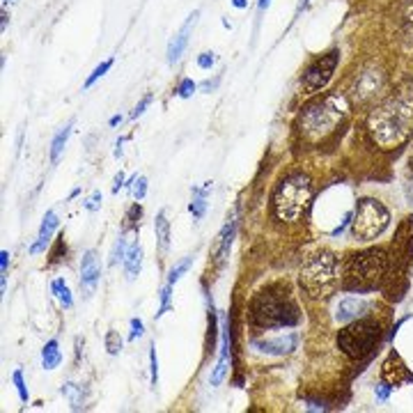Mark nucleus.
I'll return each instance as SVG.
<instances>
[{
	"label": "nucleus",
	"mask_w": 413,
	"mask_h": 413,
	"mask_svg": "<svg viewBox=\"0 0 413 413\" xmlns=\"http://www.w3.org/2000/svg\"><path fill=\"white\" fill-rule=\"evenodd\" d=\"M367 131L381 150H393L407 143L413 133V83L400 87L395 94L372 110Z\"/></svg>",
	"instance_id": "nucleus-1"
},
{
	"label": "nucleus",
	"mask_w": 413,
	"mask_h": 413,
	"mask_svg": "<svg viewBox=\"0 0 413 413\" xmlns=\"http://www.w3.org/2000/svg\"><path fill=\"white\" fill-rule=\"evenodd\" d=\"M248 322L252 329L259 330L296 326L301 322V312L287 285H269L255 294L248 310Z\"/></svg>",
	"instance_id": "nucleus-2"
},
{
	"label": "nucleus",
	"mask_w": 413,
	"mask_h": 413,
	"mask_svg": "<svg viewBox=\"0 0 413 413\" xmlns=\"http://www.w3.org/2000/svg\"><path fill=\"white\" fill-rule=\"evenodd\" d=\"M390 278V255L386 248H367V250L353 252L347 259V271L342 289L344 292L365 294L374 292Z\"/></svg>",
	"instance_id": "nucleus-3"
},
{
	"label": "nucleus",
	"mask_w": 413,
	"mask_h": 413,
	"mask_svg": "<svg viewBox=\"0 0 413 413\" xmlns=\"http://www.w3.org/2000/svg\"><path fill=\"white\" fill-rule=\"evenodd\" d=\"M349 115V103L340 94H326L303 108L299 117V131L308 143H319L329 138Z\"/></svg>",
	"instance_id": "nucleus-4"
},
{
	"label": "nucleus",
	"mask_w": 413,
	"mask_h": 413,
	"mask_svg": "<svg viewBox=\"0 0 413 413\" xmlns=\"http://www.w3.org/2000/svg\"><path fill=\"white\" fill-rule=\"evenodd\" d=\"M312 200V186L306 174H292L275 186L271 209L278 221L294 223L306 214L308 204Z\"/></svg>",
	"instance_id": "nucleus-5"
},
{
	"label": "nucleus",
	"mask_w": 413,
	"mask_h": 413,
	"mask_svg": "<svg viewBox=\"0 0 413 413\" xmlns=\"http://www.w3.org/2000/svg\"><path fill=\"white\" fill-rule=\"evenodd\" d=\"M299 282L301 289L312 299L329 296L340 282V262H337V257L329 250L312 255L301 269Z\"/></svg>",
	"instance_id": "nucleus-6"
},
{
	"label": "nucleus",
	"mask_w": 413,
	"mask_h": 413,
	"mask_svg": "<svg viewBox=\"0 0 413 413\" xmlns=\"http://www.w3.org/2000/svg\"><path fill=\"white\" fill-rule=\"evenodd\" d=\"M379 342H381V324L377 319L360 317L356 322H349L337 333V347L351 360L370 358Z\"/></svg>",
	"instance_id": "nucleus-7"
},
{
	"label": "nucleus",
	"mask_w": 413,
	"mask_h": 413,
	"mask_svg": "<svg viewBox=\"0 0 413 413\" xmlns=\"http://www.w3.org/2000/svg\"><path fill=\"white\" fill-rule=\"evenodd\" d=\"M390 223V211L374 198H363L351 218V237L356 241H374Z\"/></svg>",
	"instance_id": "nucleus-8"
},
{
	"label": "nucleus",
	"mask_w": 413,
	"mask_h": 413,
	"mask_svg": "<svg viewBox=\"0 0 413 413\" xmlns=\"http://www.w3.org/2000/svg\"><path fill=\"white\" fill-rule=\"evenodd\" d=\"M337 62H340V51H337V48L312 62L306 72H303V78H301L303 92H306V94H315L317 90L326 87L329 81L333 78V74H335Z\"/></svg>",
	"instance_id": "nucleus-9"
},
{
	"label": "nucleus",
	"mask_w": 413,
	"mask_h": 413,
	"mask_svg": "<svg viewBox=\"0 0 413 413\" xmlns=\"http://www.w3.org/2000/svg\"><path fill=\"white\" fill-rule=\"evenodd\" d=\"M381 381L390 383L393 388H397V386H402V383H413V374L409 372L407 363L402 360V356L395 351V349H393V351L386 356V360H383Z\"/></svg>",
	"instance_id": "nucleus-10"
},
{
	"label": "nucleus",
	"mask_w": 413,
	"mask_h": 413,
	"mask_svg": "<svg viewBox=\"0 0 413 413\" xmlns=\"http://www.w3.org/2000/svg\"><path fill=\"white\" fill-rule=\"evenodd\" d=\"M252 347L269 356H285L299 347V333H287L280 337H266V340H252Z\"/></svg>",
	"instance_id": "nucleus-11"
},
{
	"label": "nucleus",
	"mask_w": 413,
	"mask_h": 413,
	"mask_svg": "<svg viewBox=\"0 0 413 413\" xmlns=\"http://www.w3.org/2000/svg\"><path fill=\"white\" fill-rule=\"evenodd\" d=\"M372 303L360 296H344V299L337 303V310H335V319L340 324H349V322H356V319L365 317L370 312Z\"/></svg>",
	"instance_id": "nucleus-12"
},
{
	"label": "nucleus",
	"mask_w": 413,
	"mask_h": 413,
	"mask_svg": "<svg viewBox=\"0 0 413 413\" xmlns=\"http://www.w3.org/2000/svg\"><path fill=\"white\" fill-rule=\"evenodd\" d=\"M198 18H200V12H193L191 16L186 18V23L179 28V32L170 39V44H168V62L170 65H174V62L184 55L186 46H188V39H191V32H193V28H195V23H198Z\"/></svg>",
	"instance_id": "nucleus-13"
},
{
	"label": "nucleus",
	"mask_w": 413,
	"mask_h": 413,
	"mask_svg": "<svg viewBox=\"0 0 413 413\" xmlns=\"http://www.w3.org/2000/svg\"><path fill=\"white\" fill-rule=\"evenodd\" d=\"M99 278H101V266H99L96 252L94 250H87L83 255V262H81V287L85 289V294H87V296L94 292Z\"/></svg>",
	"instance_id": "nucleus-14"
},
{
	"label": "nucleus",
	"mask_w": 413,
	"mask_h": 413,
	"mask_svg": "<svg viewBox=\"0 0 413 413\" xmlns=\"http://www.w3.org/2000/svg\"><path fill=\"white\" fill-rule=\"evenodd\" d=\"M234 232H237V214L232 211V214L228 216V223H225V228L221 230L218 239H216L214 252H211V257L216 259V264H218V266H223V262L228 259L230 246H232V239H234Z\"/></svg>",
	"instance_id": "nucleus-15"
},
{
	"label": "nucleus",
	"mask_w": 413,
	"mask_h": 413,
	"mask_svg": "<svg viewBox=\"0 0 413 413\" xmlns=\"http://www.w3.org/2000/svg\"><path fill=\"white\" fill-rule=\"evenodd\" d=\"M230 356H232V326H230V317H228L225 333H223V342H221V358H218L214 372H211V386H218V383L225 379L228 365H230Z\"/></svg>",
	"instance_id": "nucleus-16"
},
{
	"label": "nucleus",
	"mask_w": 413,
	"mask_h": 413,
	"mask_svg": "<svg viewBox=\"0 0 413 413\" xmlns=\"http://www.w3.org/2000/svg\"><path fill=\"white\" fill-rule=\"evenodd\" d=\"M379 87H381V74L377 69L363 72L358 76V81H356V96H358V101H365V99L374 96Z\"/></svg>",
	"instance_id": "nucleus-17"
},
{
	"label": "nucleus",
	"mask_w": 413,
	"mask_h": 413,
	"mask_svg": "<svg viewBox=\"0 0 413 413\" xmlns=\"http://www.w3.org/2000/svg\"><path fill=\"white\" fill-rule=\"evenodd\" d=\"M55 228H58V216H55V211H46V216H44V221H42V228H39V234H37V241L30 246L32 255H37V252H42L46 248Z\"/></svg>",
	"instance_id": "nucleus-18"
},
{
	"label": "nucleus",
	"mask_w": 413,
	"mask_h": 413,
	"mask_svg": "<svg viewBox=\"0 0 413 413\" xmlns=\"http://www.w3.org/2000/svg\"><path fill=\"white\" fill-rule=\"evenodd\" d=\"M140 266H143V246L133 241L126 250V257H124V271H126V278L129 280H136L138 273H140Z\"/></svg>",
	"instance_id": "nucleus-19"
},
{
	"label": "nucleus",
	"mask_w": 413,
	"mask_h": 413,
	"mask_svg": "<svg viewBox=\"0 0 413 413\" xmlns=\"http://www.w3.org/2000/svg\"><path fill=\"white\" fill-rule=\"evenodd\" d=\"M209 191H211V181H207L202 188L193 186V200H191V204H188V211L193 214V218H202V216H204V211H207V195H209Z\"/></svg>",
	"instance_id": "nucleus-20"
},
{
	"label": "nucleus",
	"mask_w": 413,
	"mask_h": 413,
	"mask_svg": "<svg viewBox=\"0 0 413 413\" xmlns=\"http://www.w3.org/2000/svg\"><path fill=\"white\" fill-rule=\"evenodd\" d=\"M62 363V353H60V344L58 340H48L42 349V365L44 370H55V367Z\"/></svg>",
	"instance_id": "nucleus-21"
},
{
	"label": "nucleus",
	"mask_w": 413,
	"mask_h": 413,
	"mask_svg": "<svg viewBox=\"0 0 413 413\" xmlns=\"http://www.w3.org/2000/svg\"><path fill=\"white\" fill-rule=\"evenodd\" d=\"M72 126H74V120H69L60 131L55 133L53 143H51V161L53 163H58V159H60L62 150H65V145H67V138H69V133H72Z\"/></svg>",
	"instance_id": "nucleus-22"
},
{
	"label": "nucleus",
	"mask_w": 413,
	"mask_h": 413,
	"mask_svg": "<svg viewBox=\"0 0 413 413\" xmlns=\"http://www.w3.org/2000/svg\"><path fill=\"white\" fill-rule=\"evenodd\" d=\"M154 230H156V239H159V246H161V250H165L170 246V223L165 218V211H159L154 221Z\"/></svg>",
	"instance_id": "nucleus-23"
},
{
	"label": "nucleus",
	"mask_w": 413,
	"mask_h": 413,
	"mask_svg": "<svg viewBox=\"0 0 413 413\" xmlns=\"http://www.w3.org/2000/svg\"><path fill=\"white\" fill-rule=\"evenodd\" d=\"M62 395L72 402L74 411H81V409L85 407V390H83V386H76V383H65Z\"/></svg>",
	"instance_id": "nucleus-24"
},
{
	"label": "nucleus",
	"mask_w": 413,
	"mask_h": 413,
	"mask_svg": "<svg viewBox=\"0 0 413 413\" xmlns=\"http://www.w3.org/2000/svg\"><path fill=\"white\" fill-rule=\"evenodd\" d=\"M51 292L55 294V299L60 301L62 308H72L74 306L72 292H69V287H67V282L62 280V278H55V280L51 282Z\"/></svg>",
	"instance_id": "nucleus-25"
},
{
	"label": "nucleus",
	"mask_w": 413,
	"mask_h": 413,
	"mask_svg": "<svg viewBox=\"0 0 413 413\" xmlns=\"http://www.w3.org/2000/svg\"><path fill=\"white\" fill-rule=\"evenodd\" d=\"M216 333H218V319H216L214 303H209V317H207V351H214Z\"/></svg>",
	"instance_id": "nucleus-26"
},
{
	"label": "nucleus",
	"mask_w": 413,
	"mask_h": 413,
	"mask_svg": "<svg viewBox=\"0 0 413 413\" xmlns=\"http://www.w3.org/2000/svg\"><path fill=\"white\" fill-rule=\"evenodd\" d=\"M140 216H143V207L140 204H131L129 209H126V216H124V232H131V230H138L140 228Z\"/></svg>",
	"instance_id": "nucleus-27"
},
{
	"label": "nucleus",
	"mask_w": 413,
	"mask_h": 413,
	"mask_svg": "<svg viewBox=\"0 0 413 413\" xmlns=\"http://www.w3.org/2000/svg\"><path fill=\"white\" fill-rule=\"evenodd\" d=\"M106 349H108V353L110 356H117V353L122 351V337H120V333L117 330H108L106 333Z\"/></svg>",
	"instance_id": "nucleus-28"
},
{
	"label": "nucleus",
	"mask_w": 413,
	"mask_h": 413,
	"mask_svg": "<svg viewBox=\"0 0 413 413\" xmlns=\"http://www.w3.org/2000/svg\"><path fill=\"white\" fill-rule=\"evenodd\" d=\"M110 67H113V58H108V60H103L101 65L96 67L94 72H92L90 76H87V81H85V90H87V87H92V85H94L96 81H99V78H101L103 74H106L108 69H110Z\"/></svg>",
	"instance_id": "nucleus-29"
},
{
	"label": "nucleus",
	"mask_w": 413,
	"mask_h": 413,
	"mask_svg": "<svg viewBox=\"0 0 413 413\" xmlns=\"http://www.w3.org/2000/svg\"><path fill=\"white\" fill-rule=\"evenodd\" d=\"M126 250H129V248H126V239H124V237H117V241H115V246H113V250H110V259H108V262L117 264L120 259L126 257Z\"/></svg>",
	"instance_id": "nucleus-30"
},
{
	"label": "nucleus",
	"mask_w": 413,
	"mask_h": 413,
	"mask_svg": "<svg viewBox=\"0 0 413 413\" xmlns=\"http://www.w3.org/2000/svg\"><path fill=\"white\" fill-rule=\"evenodd\" d=\"M191 264H193V257H186L184 262H179V264H177V266H174V269L170 271V275H168V282H170V285H174V282L179 280L181 275H184L186 271L191 269Z\"/></svg>",
	"instance_id": "nucleus-31"
},
{
	"label": "nucleus",
	"mask_w": 413,
	"mask_h": 413,
	"mask_svg": "<svg viewBox=\"0 0 413 413\" xmlns=\"http://www.w3.org/2000/svg\"><path fill=\"white\" fill-rule=\"evenodd\" d=\"M170 294H172V285H165V287L161 289V306H159V312H156V317H163L165 312L170 310Z\"/></svg>",
	"instance_id": "nucleus-32"
},
{
	"label": "nucleus",
	"mask_w": 413,
	"mask_h": 413,
	"mask_svg": "<svg viewBox=\"0 0 413 413\" xmlns=\"http://www.w3.org/2000/svg\"><path fill=\"white\" fill-rule=\"evenodd\" d=\"M12 381H14V386H16V390H18V397H21V402H28V390H25V383H23V372H21V370H14Z\"/></svg>",
	"instance_id": "nucleus-33"
},
{
	"label": "nucleus",
	"mask_w": 413,
	"mask_h": 413,
	"mask_svg": "<svg viewBox=\"0 0 413 413\" xmlns=\"http://www.w3.org/2000/svg\"><path fill=\"white\" fill-rule=\"evenodd\" d=\"M145 193H147V179H145V177H138V179L133 181L131 195L136 198V202H140V200L145 198Z\"/></svg>",
	"instance_id": "nucleus-34"
},
{
	"label": "nucleus",
	"mask_w": 413,
	"mask_h": 413,
	"mask_svg": "<svg viewBox=\"0 0 413 413\" xmlns=\"http://www.w3.org/2000/svg\"><path fill=\"white\" fill-rule=\"evenodd\" d=\"M404 37H407L409 44H413V5L404 14Z\"/></svg>",
	"instance_id": "nucleus-35"
},
{
	"label": "nucleus",
	"mask_w": 413,
	"mask_h": 413,
	"mask_svg": "<svg viewBox=\"0 0 413 413\" xmlns=\"http://www.w3.org/2000/svg\"><path fill=\"white\" fill-rule=\"evenodd\" d=\"M150 372H152V386H159V360H156V349L150 347Z\"/></svg>",
	"instance_id": "nucleus-36"
},
{
	"label": "nucleus",
	"mask_w": 413,
	"mask_h": 413,
	"mask_svg": "<svg viewBox=\"0 0 413 413\" xmlns=\"http://www.w3.org/2000/svg\"><path fill=\"white\" fill-rule=\"evenodd\" d=\"M193 92H195V83H193L191 78H184L179 83V87H177V94H179L181 99H188Z\"/></svg>",
	"instance_id": "nucleus-37"
},
{
	"label": "nucleus",
	"mask_w": 413,
	"mask_h": 413,
	"mask_svg": "<svg viewBox=\"0 0 413 413\" xmlns=\"http://www.w3.org/2000/svg\"><path fill=\"white\" fill-rule=\"evenodd\" d=\"M101 200H103L101 198V191H94L90 198L85 200V209H87V211H96L99 207H101Z\"/></svg>",
	"instance_id": "nucleus-38"
},
{
	"label": "nucleus",
	"mask_w": 413,
	"mask_h": 413,
	"mask_svg": "<svg viewBox=\"0 0 413 413\" xmlns=\"http://www.w3.org/2000/svg\"><path fill=\"white\" fill-rule=\"evenodd\" d=\"M214 62H216V58H214V53H209V51H204V53L198 55V67L200 69H211Z\"/></svg>",
	"instance_id": "nucleus-39"
},
{
	"label": "nucleus",
	"mask_w": 413,
	"mask_h": 413,
	"mask_svg": "<svg viewBox=\"0 0 413 413\" xmlns=\"http://www.w3.org/2000/svg\"><path fill=\"white\" fill-rule=\"evenodd\" d=\"M145 333V326H143V319L133 317L131 319V335H129V340H138V337Z\"/></svg>",
	"instance_id": "nucleus-40"
},
{
	"label": "nucleus",
	"mask_w": 413,
	"mask_h": 413,
	"mask_svg": "<svg viewBox=\"0 0 413 413\" xmlns=\"http://www.w3.org/2000/svg\"><path fill=\"white\" fill-rule=\"evenodd\" d=\"M152 103V94H145L143 99H140V103H138L136 108H133V113H131V120H136V117H140V115L145 113V108L150 106Z\"/></svg>",
	"instance_id": "nucleus-41"
},
{
	"label": "nucleus",
	"mask_w": 413,
	"mask_h": 413,
	"mask_svg": "<svg viewBox=\"0 0 413 413\" xmlns=\"http://www.w3.org/2000/svg\"><path fill=\"white\" fill-rule=\"evenodd\" d=\"M390 390H393V386H390V383H386V381H381L377 386V400L379 402H386V400H388V395H390Z\"/></svg>",
	"instance_id": "nucleus-42"
},
{
	"label": "nucleus",
	"mask_w": 413,
	"mask_h": 413,
	"mask_svg": "<svg viewBox=\"0 0 413 413\" xmlns=\"http://www.w3.org/2000/svg\"><path fill=\"white\" fill-rule=\"evenodd\" d=\"M351 218H353L351 214H347V216H344V221H342L340 225H337V228L333 230V232H330V237H340V234L344 232V230H347V225H349V223H351Z\"/></svg>",
	"instance_id": "nucleus-43"
},
{
	"label": "nucleus",
	"mask_w": 413,
	"mask_h": 413,
	"mask_svg": "<svg viewBox=\"0 0 413 413\" xmlns=\"http://www.w3.org/2000/svg\"><path fill=\"white\" fill-rule=\"evenodd\" d=\"M7 266H9V252L2 250L0 252V273L7 275Z\"/></svg>",
	"instance_id": "nucleus-44"
},
{
	"label": "nucleus",
	"mask_w": 413,
	"mask_h": 413,
	"mask_svg": "<svg viewBox=\"0 0 413 413\" xmlns=\"http://www.w3.org/2000/svg\"><path fill=\"white\" fill-rule=\"evenodd\" d=\"M124 186V172H117L115 174V181H113V193H117Z\"/></svg>",
	"instance_id": "nucleus-45"
},
{
	"label": "nucleus",
	"mask_w": 413,
	"mask_h": 413,
	"mask_svg": "<svg viewBox=\"0 0 413 413\" xmlns=\"http://www.w3.org/2000/svg\"><path fill=\"white\" fill-rule=\"evenodd\" d=\"M216 85H218V78H214V81H204L202 85H200V87H202L204 92H211L216 87Z\"/></svg>",
	"instance_id": "nucleus-46"
},
{
	"label": "nucleus",
	"mask_w": 413,
	"mask_h": 413,
	"mask_svg": "<svg viewBox=\"0 0 413 413\" xmlns=\"http://www.w3.org/2000/svg\"><path fill=\"white\" fill-rule=\"evenodd\" d=\"M407 319H409V317L400 319V322H397V324H395V326H393V330H390V340H393V337H395V335H397V333H400V329H402V326H404V322H407Z\"/></svg>",
	"instance_id": "nucleus-47"
},
{
	"label": "nucleus",
	"mask_w": 413,
	"mask_h": 413,
	"mask_svg": "<svg viewBox=\"0 0 413 413\" xmlns=\"http://www.w3.org/2000/svg\"><path fill=\"white\" fill-rule=\"evenodd\" d=\"M0 28H2V30L7 28V9L5 7H2V12H0Z\"/></svg>",
	"instance_id": "nucleus-48"
},
{
	"label": "nucleus",
	"mask_w": 413,
	"mask_h": 413,
	"mask_svg": "<svg viewBox=\"0 0 413 413\" xmlns=\"http://www.w3.org/2000/svg\"><path fill=\"white\" fill-rule=\"evenodd\" d=\"M269 5H271V0H259V7H257V9H259V14H262V12H264V9H266Z\"/></svg>",
	"instance_id": "nucleus-49"
},
{
	"label": "nucleus",
	"mask_w": 413,
	"mask_h": 413,
	"mask_svg": "<svg viewBox=\"0 0 413 413\" xmlns=\"http://www.w3.org/2000/svg\"><path fill=\"white\" fill-rule=\"evenodd\" d=\"M232 5H234V7H239V9H244V7L248 5V2H246V0H232Z\"/></svg>",
	"instance_id": "nucleus-50"
},
{
	"label": "nucleus",
	"mask_w": 413,
	"mask_h": 413,
	"mask_svg": "<svg viewBox=\"0 0 413 413\" xmlns=\"http://www.w3.org/2000/svg\"><path fill=\"white\" fill-rule=\"evenodd\" d=\"M120 122H122V117H120V115H115V117H110V126H117Z\"/></svg>",
	"instance_id": "nucleus-51"
},
{
	"label": "nucleus",
	"mask_w": 413,
	"mask_h": 413,
	"mask_svg": "<svg viewBox=\"0 0 413 413\" xmlns=\"http://www.w3.org/2000/svg\"><path fill=\"white\" fill-rule=\"evenodd\" d=\"M308 5V0H301V5H299V9H303V7Z\"/></svg>",
	"instance_id": "nucleus-52"
},
{
	"label": "nucleus",
	"mask_w": 413,
	"mask_h": 413,
	"mask_svg": "<svg viewBox=\"0 0 413 413\" xmlns=\"http://www.w3.org/2000/svg\"><path fill=\"white\" fill-rule=\"evenodd\" d=\"M2 2H5V5H7V2H16V0H2Z\"/></svg>",
	"instance_id": "nucleus-53"
}]
</instances>
